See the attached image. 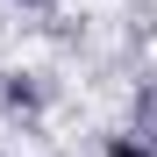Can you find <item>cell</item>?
Wrapping results in <instances>:
<instances>
[{"label":"cell","instance_id":"obj_1","mask_svg":"<svg viewBox=\"0 0 157 157\" xmlns=\"http://www.w3.org/2000/svg\"><path fill=\"white\" fill-rule=\"evenodd\" d=\"M0 107L36 114V107H43V86H36V78H21V71H7V78H0Z\"/></svg>","mask_w":157,"mask_h":157},{"label":"cell","instance_id":"obj_2","mask_svg":"<svg viewBox=\"0 0 157 157\" xmlns=\"http://www.w3.org/2000/svg\"><path fill=\"white\" fill-rule=\"evenodd\" d=\"M136 136L157 150V86H143V93H136Z\"/></svg>","mask_w":157,"mask_h":157},{"label":"cell","instance_id":"obj_3","mask_svg":"<svg viewBox=\"0 0 157 157\" xmlns=\"http://www.w3.org/2000/svg\"><path fill=\"white\" fill-rule=\"evenodd\" d=\"M100 157H157V150L136 136V128H128V136H107V150H100Z\"/></svg>","mask_w":157,"mask_h":157},{"label":"cell","instance_id":"obj_4","mask_svg":"<svg viewBox=\"0 0 157 157\" xmlns=\"http://www.w3.org/2000/svg\"><path fill=\"white\" fill-rule=\"evenodd\" d=\"M14 7H50V0H14Z\"/></svg>","mask_w":157,"mask_h":157}]
</instances>
